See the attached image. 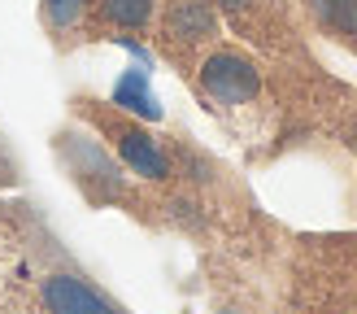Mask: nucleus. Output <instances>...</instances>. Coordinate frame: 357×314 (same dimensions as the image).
Instances as JSON below:
<instances>
[{
  "instance_id": "nucleus-1",
  "label": "nucleus",
  "mask_w": 357,
  "mask_h": 314,
  "mask_svg": "<svg viewBox=\"0 0 357 314\" xmlns=\"http://www.w3.org/2000/svg\"><path fill=\"white\" fill-rule=\"evenodd\" d=\"M201 87L218 105H244L257 96L261 79H257V66L248 57H240V52H213L201 70Z\"/></svg>"
},
{
  "instance_id": "nucleus-2",
  "label": "nucleus",
  "mask_w": 357,
  "mask_h": 314,
  "mask_svg": "<svg viewBox=\"0 0 357 314\" xmlns=\"http://www.w3.org/2000/svg\"><path fill=\"white\" fill-rule=\"evenodd\" d=\"M213 35V9L209 0H174L166 13V40L174 44H201Z\"/></svg>"
},
{
  "instance_id": "nucleus-3",
  "label": "nucleus",
  "mask_w": 357,
  "mask_h": 314,
  "mask_svg": "<svg viewBox=\"0 0 357 314\" xmlns=\"http://www.w3.org/2000/svg\"><path fill=\"white\" fill-rule=\"evenodd\" d=\"M314 17L323 22V31H331L335 40H349L357 48V0H310Z\"/></svg>"
},
{
  "instance_id": "nucleus-4",
  "label": "nucleus",
  "mask_w": 357,
  "mask_h": 314,
  "mask_svg": "<svg viewBox=\"0 0 357 314\" xmlns=\"http://www.w3.org/2000/svg\"><path fill=\"white\" fill-rule=\"evenodd\" d=\"M118 144H122L127 162H131L139 174H153V179H162V174H166V157H162V149H157L144 131H122Z\"/></svg>"
},
{
  "instance_id": "nucleus-5",
  "label": "nucleus",
  "mask_w": 357,
  "mask_h": 314,
  "mask_svg": "<svg viewBox=\"0 0 357 314\" xmlns=\"http://www.w3.org/2000/svg\"><path fill=\"white\" fill-rule=\"evenodd\" d=\"M100 13H105V22L135 31V27H144V22H149L153 0H100Z\"/></svg>"
},
{
  "instance_id": "nucleus-6",
  "label": "nucleus",
  "mask_w": 357,
  "mask_h": 314,
  "mask_svg": "<svg viewBox=\"0 0 357 314\" xmlns=\"http://www.w3.org/2000/svg\"><path fill=\"white\" fill-rule=\"evenodd\" d=\"M83 5H87V0H48V22L52 27H70L83 13Z\"/></svg>"
}]
</instances>
